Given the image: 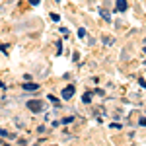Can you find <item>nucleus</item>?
I'll use <instances>...</instances> for the list:
<instances>
[{
	"instance_id": "f257e3e1",
	"label": "nucleus",
	"mask_w": 146,
	"mask_h": 146,
	"mask_svg": "<svg viewBox=\"0 0 146 146\" xmlns=\"http://www.w3.org/2000/svg\"><path fill=\"white\" fill-rule=\"evenodd\" d=\"M27 109L33 113H41V111H45V103L39 100H29L27 101Z\"/></svg>"
},
{
	"instance_id": "f03ea898",
	"label": "nucleus",
	"mask_w": 146,
	"mask_h": 146,
	"mask_svg": "<svg viewBox=\"0 0 146 146\" xmlns=\"http://www.w3.org/2000/svg\"><path fill=\"white\" fill-rule=\"evenodd\" d=\"M74 92H76V88L70 84V86H66V88L62 90V94H60V96H62V100H66V101H68L70 98H72V96H74Z\"/></svg>"
},
{
	"instance_id": "7ed1b4c3",
	"label": "nucleus",
	"mask_w": 146,
	"mask_h": 146,
	"mask_svg": "<svg viewBox=\"0 0 146 146\" xmlns=\"http://www.w3.org/2000/svg\"><path fill=\"white\" fill-rule=\"evenodd\" d=\"M23 90L27 92H33V90H39V84H35V82H25V84H22Z\"/></svg>"
},
{
	"instance_id": "20e7f679",
	"label": "nucleus",
	"mask_w": 146,
	"mask_h": 146,
	"mask_svg": "<svg viewBox=\"0 0 146 146\" xmlns=\"http://www.w3.org/2000/svg\"><path fill=\"white\" fill-rule=\"evenodd\" d=\"M115 8H117L119 12H125L127 8H129V4H127V0H117V2H115Z\"/></svg>"
},
{
	"instance_id": "39448f33",
	"label": "nucleus",
	"mask_w": 146,
	"mask_h": 146,
	"mask_svg": "<svg viewBox=\"0 0 146 146\" xmlns=\"http://www.w3.org/2000/svg\"><path fill=\"white\" fill-rule=\"evenodd\" d=\"M100 16L103 18V20H111V14H109V10H107V8H101V10H100Z\"/></svg>"
},
{
	"instance_id": "423d86ee",
	"label": "nucleus",
	"mask_w": 146,
	"mask_h": 146,
	"mask_svg": "<svg viewBox=\"0 0 146 146\" xmlns=\"http://www.w3.org/2000/svg\"><path fill=\"white\" fill-rule=\"evenodd\" d=\"M82 101H84V103H90V101H92V94H90V92L82 96Z\"/></svg>"
},
{
	"instance_id": "0eeeda50",
	"label": "nucleus",
	"mask_w": 146,
	"mask_h": 146,
	"mask_svg": "<svg viewBox=\"0 0 146 146\" xmlns=\"http://www.w3.org/2000/svg\"><path fill=\"white\" fill-rule=\"evenodd\" d=\"M86 35H88V31H86L84 27H80V29H78V37H82V39H84Z\"/></svg>"
},
{
	"instance_id": "6e6552de",
	"label": "nucleus",
	"mask_w": 146,
	"mask_h": 146,
	"mask_svg": "<svg viewBox=\"0 0 146 146\" xmlns=\"http://www.w3.org/2000/svg\"><path fill=\"white\" fill-rule=\"evenodd\" d=\"M47 98H49V101H51V103H55V105L58 103V100H56V98L53 96V94H51V96H47Z\"/></svg>"
},
{
	"instance_id": "1a4fd4ad",
	"label": "nucleus",
	"mask_w": 146,
	"mask_h": 146,
	"mask_svg": "<svg viewBox=\"0 0 146 146\" xmlns=\"http://www.w3.org/2000/svg\"><path fill=\"white\" fill-rule=\"evenodd\" d=\"M103 43H105V45H111L113 39H111V37H103Z\"/></svg>"
},
{
	"instance_id": "9d476101",
	"label": "nucleus",
	"mask_w": 146,
	"mask_h": 146,
	"mask_svg": "<svg viewBox=\"0 0 146 146\" xmlns=\"http://www.w3.org/2000/svg\"><path fill=\"white\" fill-rule=\"evenodd\" d=\"M51 20H53V22H58V20H60V16H58V14H51Z\"/></svg>"
},
{
	"instance_id": "9b49d317",
	"label": "nucleus",
	"mask_w": 146,
	"mask_h": 146,
	"mask_svg": "<svg viewBox=\"0 0 146 146\" xmlns=\"http://www.w3.org/2000/svg\"><path fill=\"white\" fill-rule=\"evenodd\" d=\"M29 2H31L33 6H37V4H39V0H29Z\"/></svg>"
},
{
	"instance_id": "f8f14e48",
	"label": "nucleus",
	"mask_w": 146,
	"mask_h": 146,
	"mask_svg": "<svg viewBox=\"0 0 146 146\" xmlns=\"http://www.w3.org/2000/svg\"><path fill=\"white\" fill-rule=\"evenodd\" d=\"M0 88H4V82H0Z\"/></svg>"
},
{
	"instance_id": "ddd939ff",
	"label": "nucleus",
	"mask_w": 146,
	"mask_h": 146,
	"mask_svg": "<svg viewBox=\"0 0 146 146\" xmlns=\"http://www.w3.org/2000/svg\"><path fill=\"white\" fill-rule=\"evenodd\" d=\"M56 2H60V0H56Z\"/></svg>"
}]
</instances>
